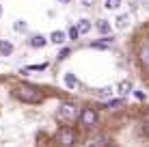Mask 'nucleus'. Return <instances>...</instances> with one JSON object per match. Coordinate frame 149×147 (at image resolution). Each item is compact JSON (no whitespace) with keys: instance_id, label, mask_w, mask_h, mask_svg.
<instances>
[{"instance_id":"nucleus-2","label":"nucleus","mask_w":149,"mask_h":147,"mask_svg":"<svg viewBox=\"0 0 149 147\" xmlns=\"http://www.w3.org/2000/svg\"><path fill=\"white\" fill-rule=\"evenodd\" d=\"M78 113H80V108L74 102H65V104H61L56 117L61 121H78Z\"/></svg>"},{"instance_id":"nucleus-15","label":"nucleus","mask_w":149,"mask_h":147,"mask_svg":"<svg viewBox=\"0 0 149 147\" xmlns=\"http://www.w3.org/2000/svg\"><path fill=\"white\" fill-rule=\"evenodd\" d=\"M67 37L71 39V41H76V39H78V37H80V33H78V28H76V26H71V28L67 30Z\"/></svg>"},{"instance_id":"nucleus-20","label":"nucleus","mask_w":149,"mask_h":147,"mask_svg":"<svg viewBox=\"0 0 149 147\" xmlns=\"http://www.w3.org/2000/svg\"><path fill=\"white\" fill-rule=\"evenodd\" d=\"M15 28H17V30H24V28H26V24H24V22H17V24H15Z\"/></svg>"},{"instance_id":"nucleus-19","label":"nucleus","mask_w":149,"mask_h":147,"mask_svg":"<svg viewBox=\"0 0 149 147\" xmlns=\"http://www.w3.org/2000/svg\"><path fill=\"white\" fill-rule=\"evenodd\" d=\"M80 2L84 4V7H93V2H95V0H80Z\"/></svg>"},{"instance_id":"nucleus-18","label":"nucleus","mask_w":149,"mask_h":147,"mask_svg":"<svg viewBox=\"0 0 149 147\" xmlns=\"http://www.w3.org/2000/svg\"><path fill=\"white\" fill-rule=\"evenodd\" d=\"M69 54H71V50H69V48H63V50L58 52V56H56V59H58V61H65Z\"/></svg>"},{"instance_id":"nucleus-23","label":"nucleus","mask_w":149,"mask_h":147,"mask_svg":"<svg viewBox=\"0 0 149 147\" xmlns=\"http://www.w3.org/2000/svg\"><path fill=\"white\" fill-rule=\"evenodd\" d=\"M58 2H63V4H67V2H69V0H58Z\"/></svg>"},{"instance_id":"nucleus-7","label":"nucleus","mask_w":149,"mask_h":147,"mask_svg":"<svg viewBox=\"0 0 149 147\" xmlns=\"http://www.w3.org/2000/svg\"><path fill=\"white\" fill-rule=\"evenodd\" d=\"M63 82H65V87H67V89H76V87H78V80H76V76L71 72H67L63 76Z\"/></svg>"},{"instance_id":"nucleus-24","label":"nucleus","mask_w":149,"mask_h":147,"mask_svg":"<svg viewBox=\"0 0 149 147\" xmlns=\"http://www.w3.org/2000/svg\"><path fill=\"white\" fill-rule=\"evenodd\" d=\"M0 15H2V9H0Z\"/></svg>"},{"instance_id":"nucleus-16","label":"nucleus","mask_w":149,"mask_h":147,"mask_svg":"<svg viewBox=\"0 0 149 147\" xmlns=\"http://www.w3.org/2000/svg\"><path fill=\"white\" fill-rule=\"evenodd\" d=\"M127 26V15H119L117 17V28H125Z\"/></svg>"},{"instance_id":"nucleus-3","label":"nucleus","mask_w":149,"mask_h":147,"mask_svg":"<svg viewBox=\"0 0 149 147\" xmlns=\"http://www.w3.org/2000/svg\"><path fill=\"white\" fill-rule=\"evenodd\" d=\"M78 121H80V125H84V128L91 130V128H95V125H97V121H100V115H97L95 108H80Z\"/></svg>"},{"instance_id":"nucleus-9","label":"nucleus","mask_w":149,"mask_h":147,"mask_svg":"<svg viewBox=\"0 0 149 147\" xmlns=\"http://www.w3.org/2000/svg\"><path fill=\"white\" fill-rule=\"evenodd\" d=\"M13 52V43L11 41H0V56H9V54Z\"/></svg>"},{"instance_id":"nucleus-17","label":"nucleus","mask_w":149,"mask_h":147,"mask_svg":"<svg viewBox=\"0 0 149 147\" xmlns=\"http://www.w3.org/2000/svg\"><path fill=\"white\" fill-rule=\"evenodd\" d=\"M130 87H132V84L127 82V80H123V82H119V93H127V91H130Z\"/></svg>"},{"instance_id":"nucleus-1","label":"nucleus","mask_w":149,"mask_h":147,"mask_svg":"<svg viewBox=\"0 0 149 147\" xmlns=\"http://www.w3.org/2000/svg\"><path fill=\"white\" fill-rule=\"evenodd\" d=\"M13 98L19 100L24 104H39L43 100V93L35 87V84H28V82H17L13 87Z\"/></svg>"},{"instance_id":"nucleus-8","label":"nucleus","mask_w":149,"mask_h":147,"mask_svg":"<svg viewBox=\"0 0 149 147\" xmlns=\"http://www.w3.org/2000/svg\"><path fill=\"white\" fill-rule=\"evenodd\" d=\"M65 39H67V33H63V30H54V33H50V41H52V43H63Z\"/></svg>"},{"instance_id":"nucleus-6","label":"nucleus","mask_w":149,"mask_h":147,"mask_svg":"<svg viewBox=\"0 0 149 147\" xmlns=\"http://www.w3.org/2000/svg\"><path fill=\"white\" fill-rule=\"evenodd\" d=\"M76 28H78L80 35H86L91 28H93V24H91L89 20H78V22H76Z\"/></svg>"},{"instance_id":"nucleus-4","label":"nucleus","mask_w":149,"mask_h":147,"mask_svg":"<svg viewBox=\"0 0 149 147\" xmlns=\"http://www.w3.org/2000/svg\"><path fill=\"white\" fill-rule=\"evenodd\" d=\"M56 145L58 147H71V145H76V132L69 128V125H63V128L56 132Z\"/></svg>"},{"instance_id":"nucleus-13","label":"nucleus","mask_w":149,"mask_h":147,"mask_svg":"<svg viewBox=\"0 0 149 147\" xmlns=\"http://www.w3.org/2000/svg\"><path fill=\"white\" fill-rule=\"evenodd\" d=\"M119 106H123V100H110V102L104 104V108H106V110H117Z\"/></svg>"},{"instance_id":"nucleus-5","label":"nucleus","mask_w":149,"mask_h":147,"mask_svg":"<svg viewBox=\"0 0 149 147\" xmlns=\"http://www.w3.org/2000/svg\"><path fill=\"white\" fill-rule=\"evenodd\" d=\"M138 61H141L143 69H147L149 72V43H143L141 50H138Z\"/></svg>"},{"instance_id":"nucleus-12","label":"nucleus","mask_w":149,"mask_h":147,"mask_svg":"<svg viewBox=\"0 0 149 147\" xmlns=\"http://www.w3.org/2000/svg\"><path fill=\"white\" fill-rule=\"evenodd\" d=\"M28 43L33 45V48H43V45H45V37H41V35H35V37L30 39Z\"/></svg>"},{"instance_id":"nucleus-11","label":"nucleus","mask_w":149,"mask_h":147,"mask_svg":"<svg viewBox=\"0 0 149 147\" xmlns=\"http://www.w3.org/2000/svg\"><path fill=\"white\" fill-rule=\"evenodd\" d=\"M110 41H112V39L106 37L104 41H93V43H91V48H95V50H108L110 48Z\"/></svg>"},{"instance_id":"nucleus-14","label":"nucleus","mask_w":149,"mask_h":147,"mask_svg":"<svg viewBox=\"0 0 149 147\" xmlns=\"http://www.w3.org/2000/svg\"><path fill=\"white\" fill-rule=\"evenodd\" d=\"M119 7H121V0H106V9H110V11H115Z\"/></svg>"},{"instance_id":"nucleus-21","label":"nucleus","mask_w":149,"mask_h":147,"mask_svg":"<svg viewBox=\"0 0 149 147\" xmlns=\"http://www.w3.org/2000/svg\"><path fill=\"white\" fill-rule=\"evenodd\" d=\"M134 95H136L138 100H145V93H141V91H134Z\"/></svg>"},{"instance_id":"nucleus-22","label":"nucleus","mask_w":149,"mask_h":147,"mask_svg":"<svg viewBox=\"0 0 149 147\" xmlns=\"http://www.w3.org/2000/svg\"><path fill=\"white\" fill-rule=\"evenodd\" d=\"M102 147H117L115 143H106V145H102Z\"/></svg>"},{"instance_id":"nucleus-10","label":"nucleus","mask_w":149,"mask_h":147,"mask_svg":"<svg viewBox=\"0 0 149 147\" xmlns=\"http://www.w3.org/2000/svg\"><path fill=\"white\" fill-rule=\"evenodd\" d=\"M95 28L100 30L102 35H106V37L110 35V24L106 22V20H100V22H95Z\"/></svg>"}]
</instances>
